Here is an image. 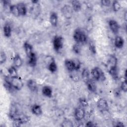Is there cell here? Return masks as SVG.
I'll return each mask as SVG.
<instances>
[{"instance_id": "74e56055", "label": "cell", "mask_w": 127, "mask_h": 127, "mask_svg": "<svg viewBox=\"0 0 127 127\" xmlns=\"http://www.w3.org/2000/svg\"><path fill=\"white\" fill-rule=\"evenodd\" d=\"M113 126L115 127H124L125 126L124 124L121 121H115L113 123Z\"/></svg>"}, {"instance_id": "484cf974", "label": "cell", "mask_w": 127, "mask_h": 127, "mask_svg": "<svg viewBox=\"0 0 127 127\" xmlns=\"http://www.w3.org/2000/svg\"><path fill=\"white\" fill-rule=\"evenodd\" d=\"M17 69V68H16L13 65H11L9 66L7 68V72H8V75L11 78L19 76Z\"/></svg>"}, {"instance_id": "8d00e7d4", "label": "cell", "mask_w": 127, "mask_h": 127, "mask_svg": "<svg viewBox=\"0 0 127 127\" xmlns=\"http://www.w3.org/2000/svg\"><path fill=\"white\" fill-rule=\"evenodd\" d=\"M102 6L104 7H109L111 5L112 1L110 0H102L100 1Z\"/></svg>"}, {"instance_id": "30bf717a", "label": "cell", "mask_w": 127, "mask_h": 127, "mask_svg": "<svg viewBox=\"0 0 127 127\" xmlns=\"http://www.w3.org/2000/svg\"><path fill=\"white\" fill-rule=\"evenodd\" d=\"M107 65L108 69L112 67H118V59L115 55L112 54L109 56L107 60Z\"/></svg>"}, {"instance_id": "d590c367", "label": "cell", "mask_w": 127, "mask_h": 127, "mask_svg": "<svg viewBox=\"0 0 127 127\" xmlns=\"http://www.w3.org/2000/svg\"><path fill=\"white\" fill-rule=\"evenodd\" d=\"M74 64V66H75V71H78V70L80 69V66H81V63L79 60L76 59H73Z\"/></svg>"}, {"instance_id": "d6a6232c", "label": "cell", "mask_w": 127, "mask_h": 127, "mask_svg": "<svg viewBox=\"0 0 127 127\" xmlns=\"http://www.w3.org/2000/svg\"><path fill=\"white\" fill-rule=\"evenodd\" d=\"M120 89L121 91L124 92H127V78L123 77V79L121 82Z\"/></svg>"}, {"instance_id": "f1b7e54d", "label": "cell", "mask_w": 127, "mask_h": 127, "mask_svg": "<svg viewBox=\"0 0 127 127\" xmlns=\"http://www.w3.org/2000/svg\"><path fill=\"white\" fill-rule=\"evenodd\" d=\"M111 5H112V8L113 10L115 12H118L120 10L121 8V4H120V2L118 0H115L112 1Z\"/></svg>"}, {"instance_id": "5bb4252c", "label": "cell", "mask_w": 127, "mask_h": 127, "mask_svg": "<svg viewBox=\"0 0 127 127\" xmlns=\"http://www.w3.org/2000/svg\"><path fill=\"white\" fill-rule=\"evenodd\" d=\"M125 44V40L121 36L116 35L114 40V45L115 47L119 49L123 48Z\"/></svg>"}, {"instance_id": "cb8c5ba5", "label": "cell", "mask_w": 127, "mask_h": 127, "mask_svg": "<svg viewBox=\"0 0 127 127\" xmlns=\"http://www.w3.org/2000/svg\"><path fill=\"white\" fill-rule=\"evenodd\" d=\"M71 6L72 8L73 11L78 12L81 10L82 4L80 1L77 0H73L71 1Z\"/></svg>"}, {"instance_id": "1f68e13d", "label": "cell", "mask_w": 127, "mask_h": 127, "mask_svg": "<svg viewBox=\"0 0 127 127\" xmlns=\"http://www.w3.org/2000/svg\"><path fill=\"white\" fill-rule=\"evenodd\" d=\"M60 126L62 127H73V124L70 119H65L62 122Z\"/></svg>"}, {"instance_id": "e0dca14e", "label": "cell", "mask_w": 127, "mask_h": 127, "mask_svg": "<svg viewBox=\"0 0 127 127\" xmlns=\"http://www.w3.org/2000/svg\"><path fill=\"white\" fill-rule=\"evenodd\" d=\"M32 113L37 116H40L43 114V110L41 106L37 104H35L31 106Z\"/></svg>"}, {"instance_id": "f35d334b", "label": "cell", "mask_w": 127, "mask_h": 127, "mask_svg": "<svg viewBox=\"0 0 127 127\" xmlns=\"http://www.w3.org/2000/svg\"><path fill=\"white\" fill-rule=\"evenodd\" d=\"M85 127H95L96 126V125H95V124L93 122L91 121H89L88 122H86V123H85Z\"/></svg>"}, {"instance_id": "7402d4cb", "label": "cell", "mask_w": 127, "mask_h": 127, "mask_svg": "<svg viewBox=\"0 0 127 127\" xmlns=\"http://www.w3.org/2000/svg\"><path fill=\"white\" fill-rule=\"evenodd\" d=\"M16 5L18 8L20 16L26 15L27 13V7L26 4L23 2H20L17 3Z\"/></svg>"}, {"instance_id": "ac0fdd59", "label": "cell", "mask_w": 127, "mask_h": 127, "mask_svg": "<svg viewBox=\"0 0 127 127\" xmlns=\"http://www.w3.org/2000/svg\"><path fill=\"white\" fill-rule=\"evenodd\" d=\"M83 31H82L79 28H77L74 30L73 34V38L74 41L75 42V43L80 44L81 39V36H82V34Z\"/></svg>"}, {"instance_id": "4316f807", "label": "cell", "mask_w": 127, "mask_h": 127, "mask_svg": "<svg viewBox=\"0 0 127 127\" xmlns=\"http://www.w3.org/2000/svg\"><path fill=\"white\" fill-rule=\"evenodd\" d=\"M9 11L15 17H18L20 16L18 8L16 4H11L9 7Z\"/></svg>"}, {"instance_id": "4fadbf2b", "label": "cell", "mask_w": 127, "mask_h": 127, "mask_svg": "<svg viewBox=\"0 0 127 127\" xmlns=\"http://www.w3.org/2000/svg\"><path fill=\"white\" fill-rule=\"evenodd\" d=\"M49 21L51 25L53 27H57L58 24L59 17L57 12L52 11L50 14Z\"/></svg>"}, {"instance_id": "ab89813d", "label": "cell", "mask_w": 127, "mask_h": 127, "mask_svg": "<svg viewBox=\"0 0 127 127\" xmlns=\"http://www.w3.org/2000/svg\"><path fill=\"white\" fill-rule=\"evenodd\" d=\"M124 19L125 21H127V11H125V13H124Z\"/></svg>"}, {"instance_id": "e575fe53", "label": "cell", "mask_w": 127, "mask_h": 127, "mask_svg": "<svg viewBox=\"0 0 127 127\" xmlns=\"http://www.w3.org/2000/svg\"><path fill=\"white\" fill-rule=\"evenodd\" d=\"M89 50L90 51V52L95 54L96 53V46L95 45V44L92 42H89Z\"/></svg>"}, {"instance_id": "8992f818", "label": "cell", "mask_w": 127, "mask_h": 127, "mask_svg": "<svg viewBox=\"0 0 127 127\" xmlns=\"http://www.w3.org/2000/svg\"><path fill=\"white\" fill-rule=\"evenodd\" d=\"M61 11L63 16L67 20L70 19L72 17L74 12L71 6L69 4L64 5L61 7Z\"/></svg>"}, {"instance_id": "277c9868", "label": "cell", "mask_w": 127, "mask_h": 127, "mask_svg": "<svg viewBox=\"0 0 127 127\" xmlns=\"http://www.w3.org/2000/svg\"><path fill=\"white\" fill-rule=\"evenodd\" d=\"M53 46L55 51L59 53L64 47V38L61 35H56L53 39Z\"/></svg>"}, {"instance_id": "d4e9b609", "label": "cell", "mask_w": 127, "mask_h": 127, "mask_svg": "<svg viewBox=\"0 0 127 127\" xmlns=\"http://www.w3.org/2000/svg\"><path fill=\"white\" fill-rule=\"evenodd\" d=\"M28 58V64L31 67H34L36 66L37 64V57L36 54L33 52Z\"/></svg>"}, {"instance_id": "603a6c76", "label": "cell", "mask_w": 127, "mask_h": 127, "mask_svg": "<svg viewBox=\"0 0 127 127\" xmlns=\"http://www.w3.org/2000/svg\"><path fill=\"white\" fill-rule=\"evenodd\" d=\"M3 35L6 38H9L12 34V28L8 23H5L3 27Z\"/></svg>"}, {"instance_id": "ba28073f", "label": "cell", "mask_w": 127, "mask_h": 127, "mask_svg": "<svg viewBox=\"0 0 127 127\" xmlns=\"http://www.w3.org/2000/svg\"><path fill=\"white\" fill-rule=\"evenodd\" d=\"M86 112L85 108L78 106L76 107L74 111V118L77 122H80L83 120L85 117Z\"/></svg>"}, {"instance_id": "2e32d148", "label": "cell", "mask_w": 127, "mask_h": 127, "mask_svg": "<svg viewBox=\"0 0 127 127\" xmlns=\"http://www.w3.org/2000/svg\"><path fill=\"white\" fill-rule=\"evenodd\" d=\"M23 64V60L20 56L16 54L13 58V65L17 68H19L21 67Z\"/></svg>"}, {"instance_id": "9a60e30c", "label": "cell", "mask_w": 127, "mask_h": 127, "mask_svg": "<svg viewBox=\"0 0 127 127\" xmlns=\"http://www.w3.org/2000/svg\"><path fill=\"white\" fill-rule=\"evenodd\" d=\"M64 65L66 69L69 72L75 70V66L73 59H65L64 61Z\"/></svg>"}, {"instance_id": "9c48e42d", "label": "cell", "mask_w": 127, "mask_h": 127, "mask_svg": "<svg viewBox=\"0 0 127 127\" xmlns=\"http://www.w3.org/2000/svg\"><path fill=\"white\" fill-rule=\"evenodd\" d=\"M108 25L112 32L116 35H118L120 29V26L118 22L115 19H110L108 21Z\"/></svg>"}, {"instance_id": "d6986e66", "label": "cell", "mask_w": 127, "mask_h": 127, "mask_svg": "<svg viewBox=\"0 0 127 127\" xmlns=\"http://www.w3.org/2000/svg\"><path fill=\"white\" fill-rule=\"evenodd\" d=\"M43 95L47 98H51L53 95V89L48 85H45L42 88Z\"/></svg>"}, {"instance_id": "836d02e7", "label": "cell", "mask_w": 127, "mask_h": 127, "mask_svg": "<svg viewBox=\"0 0 127 127\" xmlns=\"http://www.w3.org/2000/svg\"><path fill=\"white\" fill-rule=\"evenodd\" d=\"M7 60V56L5 52L3 51H1L0 53V64H2L5 63Z\"/></svg>"}, {"instance_id": "44dd1931", "label": "cell", "mask_w": 127, "mask_h": 127, "mask_svg": "<svg viewBox=\"0 0 127 127\" xmlns=\"http://www.w3.org/2000/svg\"><path fill=\"white\" fill-rule=\"evenodd\" d=\"M90 71L87 67H85L82 69L81 73V77L82 81L85 83L90 79Z\"/></svg>"}, {"instance_id": "ffe728a7", "label": "cell", "mask_w": 127, "mask_h": 127, "mask_svg": "<svg viewBox=\"0 0 127 127\" xmlns=\"http://www.w3.org/2000/svg\"><path fill=\"white\" fill-rule=\"evenodd\" d=\"M23 49L25 51V53L27 56L29 57L34 52H33V48L32 45L29 43L28 42L26 41L23 43Z\"/></svg>"}, {"instance_id": "f546056e", "label": "cell", "mask_w": 127, "mask_h": 127, "mask_svg": "<svg viewBox=\"0 0 127 127\" xmlns=\"http://www.w3.org/2000/svg\"><path fill=\"white\" fill-rule=\"evenodd\" d=\"M72 51L75 54H79L81 51V44L75 43L72 46Z\"/></svg>"}, {"instance_id": "7c38bea8", "label": "cell", "mask_w": 127, "mask_h": 127, "mask_svg": "<svg viewBox=\"0 0 127 127\" xmlns=\"http://www.w3.org/2000/svg\"><path fill=\"white\" fill-rule=\"evenodd\" d=\"M95 81L93 79L90 78L85 83L87 89L93 93H95L97 92V86Z\"/></svg>"}, {"instance_id": "83f0119b", "label": "cell", "mask_w": 127, "mask_h": 127, "mask_svg": "<svg viewBox=\"0 0 127 127\" xmlns=\"http://www.w3.org/2000/svg\"><path fill=\"white\" fill-rule=\"evenodd\" d=\"M78 71L74 70L70 72L69 73V76L70 79L74 82H77L80 80V75L77 72Z\"/></svg>"}, {"instance_id": "8fae6325", "label": "cell", "mask_w": 127, "mask_h": 127, "mask_svg": "<svg viewBox=\"0 0 127 127\" xmlns=\"http://www.w3.org/2000/svg\"><path fill=\"white\" fill-rule=\"evenodd\" d=\"M26 85L29 90L32 92H37L38 86L36 80L33 79H29L26 82Z\"/></svg>"}, {"instance_id": "3957f363", "label": "cell", "mask_w": 127, "mask_h": 127, "mask_svg": "<svg viewBox=\"0 0 127 127\" xmlns=\"http://www.w3.org/2000/svg\"><path fill=\"white\" fill-rule=\"evenodd\" d=\"M45 63L48 70L51 73H55L58 70V66L55 59L51 56H47L45 58Z\"/></svg>"}, {"instance_id": "7a4b0ae2", "label": "cell", "mask_w": 127, "mask_h": 127, "mask_svg": "<svg viewBox=\"0 0 127 127\" xmlns=\"http://www.w3.org/2000/svg\"><path fill=\"white\" fill-rule=\"evenodd\" d=\"M91 75L95 81H104L106 79V76L104 72L101 68L98 66H95L92 68L90 71Z\"/></svg>"}, {"instance_id": "52a82bcc", "label": "cell", "mask_w": 127, "mask_h": 127, "mask_svg": "<svg viewBox=\"0 0 127 127\" xmlns=\"http://www.w3.org/2000/svg\"><path fill=\"white\" fill-rule=\"evenodd\" d=\"M10 82L11 86L14 90L17 91L21 90L24 86L23 81L19 76L12 78L10 77Z\"/></svg>"}, {"instance_id": "6da1fadb", "label": "cell", "mask_w": 127, "mask_h": 127, "mask_svg": "<svg viewBox=\"0 0 127 127\" xmlns=\"http://www.w3.org/2000/svg\"><path fill=\"white\" fill-rule=\"evenodd\" d=\"M8 116L12 121L18 122L21 125L27 123L30 121V117L20 111L14 105L10 107Z\"/></svg>"}, {"instance_id": "5b68a950", "label": "cell", "mask_w": 127, "mask_h": 127, "mask_svg": "<svg viewBox=\"0 0 127 127\" xmlns=\"http://www.w3.org/2000/svg\"><path fill=\"white\" fill-rule=\"evenodd\" d=\"M96 105L98 110L101 113L109 112V106L108 101L104 98H99L97 102Z\"/></svg>"}, {"instance_id": "4dcf8cb0", "label": "cell", "mask_w": 127, "mask_h": 127, "mask_svg": "<svg viewBox=\"0 0 127 127\" xmlns=\"http://www.w3.org/2000/svg\"><path fill=\"white\" fill-rule=\"evenodd\" d=\"M78 103L79 104V106L85 108L87 107L89 105V102L88 100L84 97H81L78 99Z\"/></svg>"}]
</instances>
